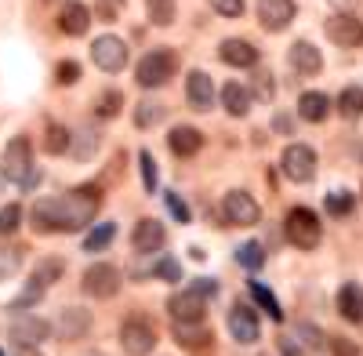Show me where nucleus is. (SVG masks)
<instances>
[{
	"label": "nucleus",
	"mask_w": 363,
	"mask_h": 356,
	"mask_svg": "<svg viewBox=\"0 0 363 356\" xmlns=\"http://www.w3.org/2000/svg\"><path fill=\"white\" fill-rule=\"evenodd\" d=\"M287 58H291L294 73H301V77H316L323 69V55H320V48L313 40H294Z\"/></svg>",
	"instance_id": "obj_18"
},
{
	"label": "nucleus",
	"mask_w": 363,
	"mask_h": 356,
	"mask_svg": "<svg viewBox=\"0 0 363 356\" xmlns=\"http://www.w3.org/2000/svg\"><path fill=\"white\" fill-rule=\"evenodd\" d=\"M225 328H229V335H233L236 345H255L258 335H262V331H258V316H255V309L244 306V302H236V306L229 309Z\"/></svg>",
	"instance_id": "obj_13"
},
{
	"label": "nucleus",
	"mask_w": 363,
	"mask_h": 356,
	"mask_svg": "<svg viewBox=\"0 0 363 356\" xmlns=\"http://www.w3.org/2000/svg\"><path fill=\"white\" fill-rule=\"evenodd\" d=\"M0 356H4V352H0Z\"/></svg>",
	"instance_id": "obj_50"
},
{
	"label": "nucleus",
	"mask_w": 363,
	"mask_h": 356,
	"mask_svg": "<svg viewBox=\"0 0 363 356\" xmlns=\"http://www.w3.org/2000/svg\"><path fill=\"white\" fill-rule=\"evenodd\" d=\"M167 150H171L174 157H196V153L203 150V135H200L193 124H178V128H171V135H167Z\"/></svg>",
	"instance_id": "obj_21"
},
{
	"label": "nucleus",
	"mask_w": 363,
	"mask_h": 356,
	"mask_svg": "<svg viewBox=\"0 0 363 356\" xmlns=\"http://www.w3.org/2000/svg\"><path fill=\"white\" fill-rule=\"evenodd\" d=\"M277 349H280V356H309L294 338H277Z\"/></svg>",
	"instance_id": "obj_47"
},
{
	"label": "nucleus",
	"mask_w": 363,
	"mask_h": 356,
	"mask_svg": "<svg viewBox=\"0 0 363 356\" xmlns=\"http://www.w3.org/2000/svg\"><path fill=\"white\" fill-rule=\"evenodd\" d=\"M294 342L301 349H323L327 345V335L316 328V323H294Z\"/></svg>",
	"instance_id": "obj_32"
},
{
	"label": "nucleus",
	"mask_w": 363,
	"mask_h": 356,
	"mask_svg": "<svg viewBox=\"0 0 363 356\" xmlns=\"http://www.w3.org/2000/svg\"><path fill=\"white\" fill-rule=\"evenodd\" d=\"M109 4H113V0H109Z\"/></svg>",
	"instance_id": "obj_51"
},
{
	"label": "nucleus",
	"mask_w": 363,
	"mask_h": 356,
	"mask_svg": "<svg viewBox=\"0 0 363 356\" xmlns=\"http://www.w3.org/2000/svg\"><path fill=\"white\" fill-rule=\"evenodd\" d=\"M120 349L128 356H149L157 349V328L145 316H128L120 323Z\"/></svg>",
	"instance_id": "obj_5"
},
{
	"label": "nucleus",
	"mask_w": 363,
	"mask_h": 356,
	"mask_svg": "<svg viewBox=\"0 0 363 356\" xmlns=\"http://www.w3.org/2000/svg\"><path fill=\"white\" fill-rule=\"evenodd\" d=\"M91 58H95V66L102 73H120L128 66V44L120 37H113V33H106V37H99L95 44H91Z\"/></svg>",
	"instance_id": "obj_10"
},
{
	"label": "nucleus",
	"mask_w": 363,
	"mask_h": 356,
	"mask_svg": "<svg viewBox=\"0 0 363 356\" xmlns=\"http://www.w3.org/2000/svg\"><path fill=\"white\" fill-rule=\"evenodd\" d=\"M327 211H330V215H349V211H352V193H342V189L330 193V196H327Z\"/></svg>",
	"instance_id": "obj_42"
},
{
	"label": "nucleus",
	"mask_w": 363,
	"mask_h": 356,
	"mask_svg": "<svg viewBox=\"0 0 363 356\" xmlns=\"http://www.w3.org/2000/svg\"><path fill=\"white\" fill-rule=\"evenodd\" d=\"M335 106H338V113L345 116V121H359V116H363V87H359V84L345 87Z\"/></svg>",
	"instance_id": "obj_26"
},
{
	"label": "nucleus",
	"mask_w": 363,
	"mask_h": 356,
	"mask_svg": "<svg viewBox=\"0 0 363 356\" xmlns=\"http://www.w3.org/2000/svg\"><path fill=\"white\" fill-rule=\"evenodd\" d=\"M164 121V106L160 102H153V99H145V102H138L135 106V124L145 131V128H157Z\"/></svg>",
	"instance_id": "obj_30"
},
{
	"label": "nucleus",
	"mask_w": 363,
	"mask_h": 356,
	"mask_svg": "<svg viewBox=\"0 0 363 356\" xmlns=\"http://www.w3.org/2000/svg\"><path fill=\"white\" fill-rule=\"evenodd\" d=\"M236 265H244L247 273L262 269V265H265V247H262L258 240H247V244H240V247H236Z\"/></svg>",
	"instance_id": "obj_28"
},
{
	"label": "nucleus",
	"mask_w": 363,
	"mask_h": 356,
	"mask_svg": "<svg viewBox=\"0 0 363 356\" xmlns=\"http://www.w3.org/2000/svg\"><path fill=\"white\" fill-rule=\"evenodd\" d=\"M102 204V189L99 186H77L66 196H44L33 204V229L37 233H80L95 222Z\"/></svg>",
	"instance_id": "obj_1"
},
{
	"label": "nucleus",
	"mask_w": 363,
	"mask_h": 356,
	"mask_svg": "<svg viewBox=\"0 0 363 356\" xmlns=\"http://www.w3.org/2000/svg\"><path fill=\"white\" fill-rule=\"evenodd\" d=\"M211 8H215L222 18H240L244 15V0H211Z\"/></svg>",
	"instance_id": "obj_44"
},
{
	"label": "nucleus",
	"mask_w": 363,
	"mask_h": 356,
	"mask_svg": "<svg viewBox=\"0 0 363 356\" xmlns=\"http://www.w3.org/2000/svg\"><path fill=\"white\" fill-rule=\"evenodd\" d=\"M87 26H91L87 4H80V0H66L62 11H58V29H62L66 37H84Z\"/></svg>",
	"instance_id": "obj_20"
},
{
	"label": "nucleus",
	"mask_w": 363,
	"mask_h": 356,
	"mask_svg": "<svg viewBox=\"0 0 363 356\" xmlns=\"http://www.w3.org/2000/svg\"><path fill=\"white\" fill-rule=\"evenodd\" d=\"M189 291H196L200 299H211V294H218V284H215V280H207V277H200V280H193Z\"/></svg>",
	"instance_id": "obj_46"
},
{
	"label": "nucleus",
	"mask_w": 363,
	"mask_h": 356,
	"mask_svg": "<svg viewBox=\"0 0 363 356\" xmlns=\"http://www.w3.org/2000/svg\"><path fill=\"white\" fill-rule=\"evenodd\" d=\"M186 99H189V109H196V113H207L215 106V84H211V77L203 69H193L186 77Z\"/></svg>",
	"instance_id": "obj_17"
},
{
	"label": "nucleus",
	"mask_w": 363,
	"mask_h": 356,
	"mask_svg": "<svg viewBox=\"0 0 363 356\" xmlns=\"http://www.w3.org/2000/svg\"><path fill=\"white\" fill-rule=\"evenodd\" d=\"M55 80H58V84H66V87L77 84V80H80V62H73V58L58 62V66H55Z\"/></svg>",
	"instance_id": "obj_41"
},
{
	"label": "nucleus",
	"mask_w": 363,
	"mask_h": 356,
	"mask_svg": "<svg viewBox=\"0 0 363 356\" xmlns=\"http://www.w3.org/2000/svg\"><path fill=\"white\" fill-rule=\"evenodd\" d=\"M284 229H287V240L298 251H316L320 240H323V222H320L316 211H309V207H291L287 218H284Z\"/></svg>",
	"instance_id": "obj_3"
},
{
	"label": "nucleus",
	"mask_w": 363,
	"mask_h": 356,
	"mask_svg": "<svg viewBox=\"0 0 363 356\" xmlns=\"http://www.w3.org/2000/svg\"><path fill=\"white\" fill-rule=\"evenodd\" d=\"M120 269L113 262H91L87 269H84V277H80V287H84V294H91V299H113V294L120 291Z\"/></svg>",
	"instance_id": "obj_6"
},
{
	"label": "nucleus",
	"mask_w": 363,
	"mask_h": 356,
	"mask_svg": "<svg viewBox=\"0 0 363 356\" xmlns=\"http://www.w3.org/2000/svg\"><path fill=\"white\" fill-rule=\"evenodd\" d=\"M338 313L349 323H363V287L359 284H342L338 287Z\"/></svg>",
	"instance_id": "obj_23"
},
{
	"label": "nucleus",
	"mask_w": 363,
	"mask_h": 356,
	"mask_svg": "<svg viewBox=\"0 0 363 356\" xmlns=\"http://www.w3.org/2000/svg\"><path fill=\"white\" fill-rule=\"evenodd\" d=\"M153 273H157L160 280H167V284H178V280H182V265H178L174 258H160Z\"/></svg>",
	"instance_id": "obj_43"
},
{
	"label": "nucleus",
	"mask_w": 363,
	"mask_h": 356,
	"mask_svg": "<svg viewBox=\"0 0 363 356\" xmlns=\"http://www.w3.org/2000/svg\"><path fill=\"white\" fill-rule=\"evenodd\" d=\"M22 356H40V352H29V349H26V352H22Z\"/></svg>",
	"instance_id": "obj_48"
},
{
	"label": "nucleus",
	"mask_w": 363,
	"mask_h": 356,
	"mask_svg": "<svg viewBox=\"0 0 363 356\" xmlns=\"http://www.w3.org/2000/svg\"><path fill=\"white\" fill-rule=\"evenodd\" d=\"M51 335V323L33 316V313H18L11 320V328H8V338L18 345V349H29V345H40L44 338Z\"/></svg>",
	"instance_id": "obj_11"
},
{
	"label": "nucleus",
	"mask_w": 363,
	"mask_h": 356,
	"mask_svg": "<svg viewBox=\"0 0 363 356\" xmlns=\"http://www.w3.org/2000/svg\"><path fill=\"white\" fill-rule=\"evenodd\" d=\"M335 4H342V0H335Z\"/></svg>",
	"instance_id": "obj_49"
},
{
	"label": "nucleus",
	"mask_w": 363,
	"mask_h": 356,
	"mask_svg": "<svg viewBox=\"0 0 363 356\" xmlns=\"http://www.w3.org/2000/svg\"><path fill=\"white\" fill-rule=\"evenodd\" d=\"M164 240H167L164 222H157V218H138V226H135V233H131V247H135L138 255H157V251L164 247Z\"/></svg>",
	"instance_id": "obj_15"
},
{
	"label": "nucleus",
	"mask_w": 363,
	"mask_h": 356,
	"mask_svg": "<svg viewBox=\"0 0 363 356\" xmlns=\"http://www.w3.org/2000/svg\"><path fill=\"white\" fill-rule=\"evenodd\" d=\"M113 233H116V226H113V222H99V226H91V233L84 236V251H87V255L106 251V247H109V240H113Z\"/></svg>",
	"instance_id": "obj_27"
},
{
	"label": "nucleus",
	"mask_w": 363,
	"mask_h": 356,
	"mask_svg": "<svg viewBox=\"0 0 363 356\" xmlns=\"http://www.w3.org/2000/svg\"><path fill=\"white\" fill-rule=\"evenodd\" d=\"M22 226V207L18 204H4L0 207V236H11Z\"/></svg>",
	"instance_id": "obj_38"
},
{
	"label": "nucleus",
	"mask_w": 363,
	"mask_h": 356,
	"mask_svg": "<svg viewBox=\"0 0 363 356\" xmlns=\"http://www.w3.org/2000/svg\"><path fill=\"white\" fill-rule=\"evenodd\" d=\"M145 11L153 26H171L174 22V0H145Z\"/></svg>",
	"instance_id": "obj_35"
},
{
	"label": "nucleus",
	"mask_w": 363,
	"mask_h": 356,
	"mask_svg": "<svg viewBox=\"0 0 363 356\" xmlns=\"http://www.w3.org/2000/svg\"><path fill=\"white\" fill-rule=\"evenodd\" d=\"M218 58H222L225 66L251 69V66L258 62V48H255L251 40H236V37H229V40H222V44H218Z\"/></svg>",
	"instance_id": "obj_19"
},
{
	"label": "nucleus",
	"mask_w": 363,
	"mask_h": 356,
	"mask_svg": "<svg viewBox=\"0 0 363 356\" xmlns=\"http://www.w3.org/2000/svg\"><path fill=\"white\" fill-rule=\"evenodd\" d=\"M87 331H91V309H84V306H66L55 320L58 342H80V338H87Z\"/></svg>",
	"instance_id": "obj_14"
},
{
	"label": "nucleus",
	"mask_w": 363,
	"mask_h": 356,
	"mask_svg": "<svg viewBox=\"0 0 363 356\" xmlns=\"http://www.w3.org/2000/svg\"><path fill=\"white\" fill-rule=\"evenodd\" d=\"M330 106H335V102H330L323 91H306L298 99V116H301V121H309V124H323L330 116Z\"/></svg>",
	"instance_id": "obj_22"
},
{
	"label": "nucleus",
	"mask_w": 363,
	"mask_h": 356,
	"mask_svg": "<svg viewBox=\"0 0 363 356\" xmlns=\"http://www.w3.org/2000/svg\"><path fill=\"white\" fill-rule=\"evenodd\" d=\"M0 174H4L8 182L22 186V189L37 186L40 174H37V167H33V150H29V138H26V135H18V138L8 142L4 157H0Z\"/></svg>",
	"instance_id": "obj_2"
},
{
	"label": "nucleus",
	"mask_w": 363,
	"mask_h": 356,
	"mask_svg": "<svg viewBox=\"0 0 363 356\" xmlns=\"http://www.w3.org/2000/svg\"><path fill=\"white\" fill-rule=\"evenodd\" d=\"M222 215H225L229 226H258L262 207L247 189H229L225 200H222Z\"/></svg>",
	"instance_id": "obj_8"
},
{
	"label": "nucleus",
	"mask_w": 363,
	"mask_h": 356,
	"mask_svg": "<svg viewBox=\"0 0 363 356\" xmlns=\"http://www.w3.org/2000/svg\"><path fill=\"white\" fill-rule=\"evenodd\" d=\"M327 349L335 352V356H363L359 345L352 338H345V335H327Z\"/></svg>",
	"instance_id": "obj_40"
},
{
	"label": "nucleus",
	"mask_w": 363,
	"mask_h": 356,
	"mask_svg": "<svg viewBox=\"0 0 363 356\" xmlns=\"http://www.w3.org/2000/svg\"><path fill=\"white\" fill-rule=\"evenodd\" d=\"M323 33H327L330 44H338V48H359L363 44V18H356L352 11H335L327 18Z\"/></svg>",
	"instance_id": "obj_9"
},
{
	"label": "nucleus",
	"mask_w": 363,
	"mask_h": 356,
	"mask_svg": "<svg viewBox=\"0 0 363 356\" xmlns=\"http://www.w3.org/2000/svg\"><path fill=\"white\" fill-rule=\"evenodd\" d=\"M171 335L186 349H207L211 345V328H203V323H171Z\"/></svg>",
	"instance_id": "obj_24"
},
{
	"label": "nucleus",
	"mask_w": 363,
	"mask_h": 356,
	"mask_svg": "<svg viewBox=\"0 0 363 356\" xmlns=\"http://www.w3.org/2000/svg\"><path fill=\"white\" fill-rule=\"evenodd\" d=\"M62 273H66V265H62V258H44V262H37V269H33V280L48 291L55 280H62Z\"/></svg>",
	"instance_id": "obj_29"
},
{
	"label": "nucleus",
	"mask_w": 363,
	"mask_h": 356,
	"mask_svg": "<svg viewBox=\"0 0 363 356\" xmlns=\"http://www.w3.org/2000/svg\"><path fill=\"white\" fill-rule=\"evenodd\" d=\"M18 269H22V247H15V244H4V247H0V284H4V280H11Z\"/></svg>",
	"instance_id": "obj_33"
},
{
	"label": "nucleus",
	"mask_w": 363,
	"mask_h": 356,
	"mask_svg": "<svg viewBox=\"0 0 363 356\" xmlns=\"http://www.w3.org/2000/svg\"><path fill=\"white\" fill-rule=\"evenodd\" d=\"M280 167H284V174L291 178V182H313L316 178V153L309 150V145H301V142H291L287 150H284V157H280Z\"/></svg>",
	"instance_id": "obj_7"
},
{
	"label": "nucleus",
	"mask_w": 363,
	"mask_h": 356,
	"mask_svg": "<svg viewBox=\"0 0 363 356\" xmlns=\"http://www.w3.org/2000/svg\"><path fill=\"white\" fill-rule=\"evenodd\" d=\"M251 294H255L258 306H262L272 320H284V309H280V302H277V299H272V291H269V287H262L258 280H251Z\"/></svg>",
	"instance_id": "obj_36"
},
{
	"label": "nucleus",
	"mask_w": 363,
	"mask_h": 356,
	"mask_svg": "<svg viewBox=\"0 0 363 356\" xmlns=\"http://www.w3.org/2000/svg\"><path fill=\"white\" fill-rule=\"evenodd\" d=\"M174 69H178V58H174V51L171 48H153V51H145L142 58H138V66H135V80H138V87H164L171 77H174Z\"/></svg>",
	"instance_id": "obj_4"
},
{
	"label": "nucleus",
	"mask_w": 363,
	"mask_h": 356,
	"mask_svg": "<svg viewBox=\"0 0 363 356\" xmlns=\"http://www.w3.org/2000/svg\"><path fill=\"white\" fill-rule=\"evenodd\" d=\"M120 106H124V95H120V91H102V95H99L95 113L102 116V121H109V116H116V113H120Z\"/></svg>",
	"instance_id": "obj_39"
},
{
	"label": "nucleus",
	"mask_w": 363,
	"mask_h": 356,
	"mask_svg": "<svg viewBox=\"0 0 363 356\" xmlns=\"http://www.w3.org/2000/svg\"><path fill=\"white\" fill-rule=\"evenodd\" d=\"M294 18V0H258V22L269 33H280Z\"/></svg>",
	"instance_id": "obj_16"
},
{
	"label": "nucleus",
	"mask_w": 363,
	"mask_h": 356,
	"mask_svg": "<svg viewBox=\"0 0 363 356\" xmlns=\"http://www.w3.org/2000/svg\"><path fill=\"white\" fill-rule=\"evenodd\" d=\"M222 106H225L229 116H247V113H251V91H247L244 84L229 80V84L222 87Z\"/></svg>",
	"instance_id": "obj_25"
},
{
	"label": "nucleus",
	"mask_w": 363,
	"mask_h": 356,
	"mask_svg": "<svg viewBox=\"0 0 363 356\" xmlns=\"http://www.w3.org/2000/svg\"><path fill=\"white\" fill-rule=\"evenodd\" d=\"M69 142H73V135H69L62 124H48V131H44V150H48L51 157L66 153V150H69Z\"/></svg>",
	"instance_id": "obj_31"
},
{
	"label": "nucleus",
	"mask_w": 363,
	"mask_h": 356,
	"mask_svg": "<svg viewBox=\"0 0 363 356\" xmlns=\"http://www.w3.org/2000/svg\"><path fill=\"white\" fill-rule=\"evenodd\" d=\"M138 164H142V186H145V193H157L160 174H157V160H153V153L142 150V153H138Z\"/></svg>",
	"instance_id": "obj_37"
},
{
	"label": "nucleus",
	"mask_w": 363,
	"mask_h": 356,
	"mask_svg": "<svg viewBox=\"0 0 363 356\" xmlns=\"http://www.w3.org/2000/svg\"><path fill=\"white\" fill-rule=\"evenodd\" d=\"M167 313L174 323H203L207 320V299H200L196 291H178L167 299Z\"/></svg>",
	"instance_id": "obj_12"
},
{
	"label": "nucleus",
	"mask_w": 363,
	"mask_h": 356,
	"mask_svg": "<svg viewBox=\"0 0 363 356\" xmlns=\"http://www.w3.org/2000/svg\"><path fill=\"white\" fill-rule=\"evenodd\" d=\"M40 299H44V287H40L37 280H29V284L22 287V294H18V299L8 306V313H11V316H18V313H26L29 306H37Z\"/></svg>",
	"instance_id": "obj_34"
},
{
	"label": "nucleus",
	"mask_w": 363,
	"mask_h": 356,
	"mask_svg": "<svg viewBox=\"0 0 363 356\" xmlns=\"http://www.w3.org/2000/svg\"><path fill=\"white\" fill-rule=\"evenodd\" d=\"M164 200H167V211H171L178 222H189V207H186V200H182L178 193H167Z\"/></svg>",
	"instance_id": "obj_45"
}]
</instances>
